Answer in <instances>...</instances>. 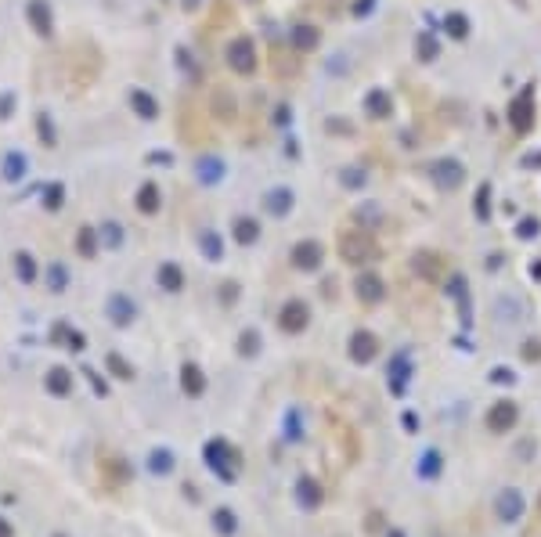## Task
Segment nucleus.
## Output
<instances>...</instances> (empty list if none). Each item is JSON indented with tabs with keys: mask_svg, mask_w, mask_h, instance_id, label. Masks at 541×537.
Here are the masks:
<instances>
[{
	"mask_svg": "<svg viewBox=\"0 0 541 537\" xmlns=\"http://www.w3.org/2000/svg\"><path fill=\"white\" fill-rule=\"evenodd\" d=\"M152 469L155 472H170V455H166V451H162V455H152Z\"/></svg>",
	"mask_w": 541,
	"mask_h": 537,
	"instance_id": "4",
	"label": "nucleus"
},
{
	"mask_svg": "<svg viewBox=\"0 0 541 537\" xmlns=\"http://www.w3.org/2000/svg\"><path fill=\"white\" fill-rule=\"evenodd\" d=\"M61 375H66V372H54V379H51V390H54V393H66V390H69V382L61 379Z\"/></svg>",
	"mask_w": 541,
	"mask_h": 537,
	"instance_id": "5",
	"label": "nucleus"
},
{
	"mask_svg": "<svg viewBox=\"0 0 541 537\" xmlns=\"http://www.w3.org/2000/svg\"><path fill=\"white\" fill-rule=\"evenodd\" d=\"M184 386H192V393H199V379H195V372H184Z\"/></svg>",
	"mask_w": 541,
	"mask_h": 537,
	"instance_id": "6",
	"label": "nucleus"
},
{
	"mask_svg": "<svg viewBox=\"0 0 541 537\" xmlns=\"http://www.w3.org/2000/svg\"><path fill=\"white\" fill-rule=\"evenodd\" d=\"M519 512H524V498H519L516 490H505L502 498H498V515H502V520H519Z\"/></svg>",
	"mask_w": 541,
	"mask_h": 537,
	"instance_id": "1",
	"label": "nucleus"
},
{
	"mask_svg": "<svg viewBox=\"0 0 541 537\" xmlns=\"http://www.w3.org/2000/svg\"><path fill=\"white\" fill-rule=\"evenodd\" d=\"M512 422H516V407L512 404H498L491 411V418H487V425L498 429V433H502V429H512Z\"/></svg>",
	"mask_w": 541,
	"mask_h": 537,
	"instance_id": "2",
	"label": "nucleus"
},
{
	"mask_svg": "<svg viewBox=\"0 0 541 537\" xmlns=\"http://www.w3.org/2000/svg\"><path fill=\"white\" fill-rule=\"evenodd\" d=\"M0 537H11V523L4 520V515H0Z\"/></svg>",
	"mask_w": 541,
	"mask_h": 537,
	"instance_id": "7",
	"label": "nucleus"
},
{
	"mask_svg": "<svg viewBox=\"0 0 541 537\" xmlns=\"http://www.w3.org/2000/svg\"><path fill=\"white\" fill-rule=\"evenodd\" d=\"M213 527H220V534H231V530H235V515L227 512V508H220V512L213 515Z\"/></svg>",
	"mask_w": 541,
	"mask_h": 537,
	"instance_id": "3",
	"label": "nucleus"
}]
</instances>
